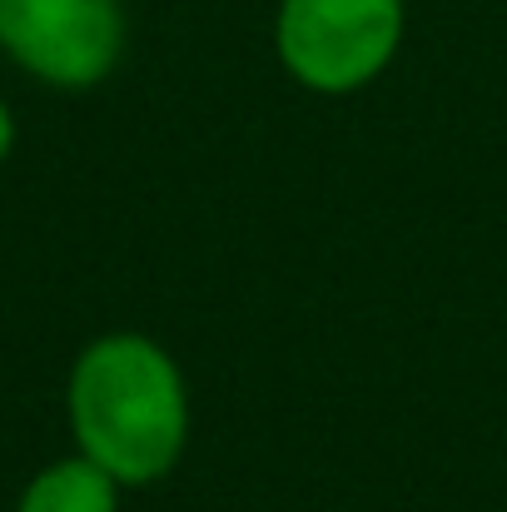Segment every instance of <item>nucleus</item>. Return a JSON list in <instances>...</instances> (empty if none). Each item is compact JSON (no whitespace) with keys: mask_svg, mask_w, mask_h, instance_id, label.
Segmentation results:
<instances>
[{"mask_svg":"<svg viewBox=\"0 0 507 512\" xmlns=\"http://www.w3.org/2000/svg\"><path fill=\"white\" fill-rule=\"evenodd\" d=\"M120 493L125 488L85 453H65L30 473V483L15 498V512H120Z\"/></svg>","mask_w":507,"mask_h":512,"instance_id":"4","label":"nucleus"},{"mask_svg":"<svg viewBox=\"0 0 507 512\" xmlns=\"http://www.w3.org/2000/svg\"><path fill=\"white\" fill-rule=\"evenodd\" d=\"M408 0H279L274 55L309 95H358L403 50Z\"/></svg>","mask_w":507,"mask_h":512,"instance_id":"2","label":"nucleus"},{"mask_svg":"<svg viewBox=\"0 0 507 512\" xmlns=\"http://www.w3.org/2000/svg\"><path fill=\"white\" fill-rule=\"evenodd\" d=\"M10 150H15V115H10V105L0 100V165L10 160Z\"/></svg>","mask_w":507,"mask_h":512,"instance_id":"5","label":"nucleus"},{"mask_svg":"<svg viewBox=\"0 0 507 512\" xmlns=\"http://www.w3.org/2000/svg\"><path fill=\"white\" fill-rule=\"evenodd\" d=\"M130 45L125 0H0V55L50 90L105 85Z\"/></svg>","mask_w":507,"mask_h":512,"instance_id":"3","label":"nucleus"},{"mask_svg":"<svg viewBox=\"0 0 507 512\" xmlns=\"http://www.w3.org/2000/svg\"><path fill=\"white\" fill-rule=\"evenodd\" d=\"M75 453L120 488L165 483L189 448V378L160 339L115 329L90 339L65 378Z\"/></svg>","mask_w":507,"mask_h":512,"instance_id":"1","label":"nucleus"}]
</instances>
